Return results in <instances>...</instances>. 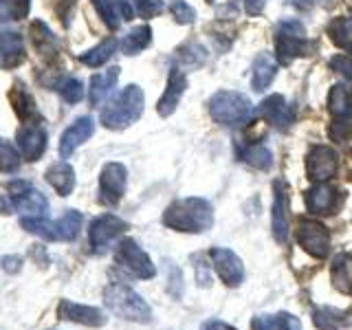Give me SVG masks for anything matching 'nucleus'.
<instances>
[{
  "instance_id": "f257e3e1",
  "label": "nucleus",
  "mask_w": 352,
  "mask_h": 330,
  "mask_svg": "<svg viewBox=\"0 0 352 330\" xmlns=\"http://www.w3.org/2000/svg\"><path fill=\"white\" fill-rule=\"evenodd\" d=\"M163 225L183 234H205L214 225V209L205 198H179L163 212Z\"/></svg>"
},
{
  "instance_id": "f03ea898",
  "label": "nucleus",
  "mask_w": 352,
  "mask_h": 330,
  "mask_svg": "<svg viewBox=\"0 0 352 330\" xmlns=\"http://www.w3.org/2000/svg\"><path fill=\"white\" fill-rule=\"evenodd\" d=\"M104 304L108 306V311L113 315L128 319V322L148 324L152 319L150 304L126 284H119V282L108 284L104 291Z\"/></svg>"
},
{
  "instance_id": "7ed1b4c3",
  "label": "nucleus",
  "mask_w": 352,
  "mask_h": 330,
  "mask_svg": "<svg viewBox=\"0 0 352 330\" xmlns=\"http://www.w3.org/2000/svg\"><path fill=\"white\" fill-rule=\"evenodd\" d=\"M146 97L137 84H130L102 110V124L108 130H124L143 115Z\"/></svg>"
},
{
  "instance_id": "20e7f679",
  "label": "nucleus",
  "mask_w": 352,
  "mask_h": 330,
  "mask_svg": "<svg viewBox=\"0 0 352 330\" xmlns=\"http://www.w3.org/2000/svg\"><path fill=\"white\" fill-rule=\"evenodd\" d=\"M209 115L220 126L238 128L253 117V104L236 91H218L209 99Z\"/></svg>"
},
{
  "instance_id": "39448f33",
  "label": "nucleus",
  "mask_w": 352,
  "mask_h": 330,
  "mask_svg": "<svg viewBox=\"0 0 352 330\" xmlns=\"http://www.w3.org/2000/svg\"><path fill=\"white\" fill-rule=\"evenodd\" d=\"M275 51L280 64H291L295 58H302L311 51L306 40V29L300 20H284L275 29Z\"/></svg>"
},
{
  "instance_id": "423d86ee",
  "label": "nucleus",
  "mask_w": 352,
  "mask_h": 330,
  "mask_svg": "<svg viewBox=\"0 0 352 330\" xmlns=\"http://www.w3.org/2000/svg\"><path fill=\"white\" fill-rule=\"evenodd\" d=\"M115 260L139 280H152L154 275H157V267L152 264L150 256L137 245V240H132V238H124L119 242Z\"/></svg>"
},
{
  "instance_id": "0eeeda50",
  "label": "nucleus",
  "mask_w": 352,
  "mask_h": 330,
  "mask_svg": "<svg viewBox=\"0 0 352 330\" xmlns=\"http://www.w3.org/2000/svg\"><path fill=\"white\" fill-rule=\"evenodd\" d=\"M297 242L308 256L317 260H324L330 253V231L319 220H302L297 227Z\"/></svg>"
},
{
  "instance_id": "6e6552de",
  "label": "nucleus",
  "mask_w": 352,
  "mask_h": 330,
  "mask_svg": "<svg viewBox=\"0 0 352 330\" xmlns=\"http://www.w3.org/2000/svg\"><path fill=\"white\" fill-rule=\"evenodd\" d=\"M126 229H128V223L115 214H104L95 218L91 223V229H88V240H91L93 251L97 253L106 251L117 238L124 236Z\"/></svg>"
},
{
  "instance_id": "1a4fd4ad",
  "label": "nucleus",
  "mask_w": 352,
  "mask_h": 330,
  "mask_svg": "<svg viewBox=\"0 0 352 330\" xmlns=\"http://www.w3.org/2000/svg\"><path fill=\"white\" fill-rule=\"evenodd\" d=\"M9 194H11V201H14V207L18 209V212L31 214V216H36V218L47 216L49 201L31 183H27V181L9 183Z\"/></svg>"
},
{
  "instance_id": "9d476101",
  "label": "nucleus",
  "mask_w": 352,
  "mask_h": 330,
  "mask_svg": "<svg viewBox=\"0 0 352 330\" xmlns=\"http://www.w3.org/2000/svg\"><path fill=\"white\" fill-rule=\"evenodd\" d=\"M209 258L214 262V271L225 286L229 289H236L242 282H245V264L236 256L231 249L225 247H214L209 251Z\"/></svg>"
},
{
  "instance_id": "9b49d317",
  "label": "nucleus",
  "mask_w": 352,
  "mask_h": 330,
  "mask_svg": "<svg viewBox=\"0 0 352 330\" xmlns=\"http://www.w3.org/2000/svg\"><path fill=\"white\" fill-rule=\"evenodd\" d=\"M128 170L124 163H106L102 176H99V194H102L104 205H117L126 194Z\"/></svg>"
},
{
  "instance_id": "f8f14e48",
  "label": "nucleus",
  "mask_w": 352,
  "mask_h": 330,
  "mask_svg": "<svg viewBox=\"0 0 352 330\" xmlns=\"http://www.w3.org/2000/svg\"><path fill=\"white\" fill-rule=\"evenodd\" d=\"M339 170V159L337 152L330 146H315L311 148L306 157V174L308 179L315 183H326L330 181Z\"/></svg>"
},
{
  "instance_id": "ddd939ff",
  "label": "nucleus",
  "mask_w": 352,
  "mask_h": 330,
  "mask_svg": "<svg viewBox=\"0 0 352 330\" xmlns=\"http://www.w3.org/2000/svg\"><path fill=\"white\" fill-rule=\"evenodd\" d=\"M58 317L64 319V322H73V324H82V326H91V328H102L108 322L104 311H99L95 306L77 304L71 300H62L58 304Z\"/></svg>"
},
{
  "instance_id": "4468645a",
  "label": "nucleus",
  "mask_w": 352,
  "mask_h": 330,
  "mask_svg": "<svg viewBox=\"0 0 352 330\" xmlns=\"http://www.w3.org/2000/svg\"><path fill=\"white\" fill-rule=\"evenodd\" d=\"M18 150H20V157L27 159V161H38L44 150H47V130H44L40 124H22L18 135Z\"/></svg>"
},
{
  "instance_id": "2eb2a0df",
  "label": "nucleus",
  "mask_w": 352,
  "mask_h": 330,
  "mask_svg": "<svg viewBox=\"0 0 352 330\" xmlns=\"http://www.w3.org/2000/svg\"><path fill=\"white\" fill-rule=\"evenodd\" d=\"M273 214H271V229H273V238L286 245L289 240V196H286V185L282 181L273 183Z\"/></svg>"
},
{
  "instance_id": "dca6fc26",
  "label": "nucleus",
  "mask_w": 352,
  "mask_h": 330,
  "mask_svg": "<svg viewBox=\"0 0 352 330\" xmlns=\"http://www.w3.org/2000/svg\"><path fill=\"white\" fill-rule=\"evenodd\" d=\"M260 115L278 130H286L295 121V108L286 102L284 95H271L260 104Z\"/></svg>"
},
{
  "instance_id": "f3484780",
  "label": "nucleus",
  "mask_w": 352,
  "mask_h": 330,
  "mask_svg": "<svg viewBox=\"0 0 352 330\" xmlns=\"http://www.w3.org/2000/svg\"><path fill=\"white\" fill-rule=\"evenodd\" d=\"M93 132H95V121L91 117H80L71 128H66L62 139H60V154H62V159H69L84 141H88V139L93 137Z\"/></svg>"
},
{
  "instance_id": "a211bd4d",
  "label": "nucleus",
  "mask_w": 352,
  "mask_h": 330,
  "mask_svg": "<svg viewBox=\"0 0 352 330\" xmlns=\"http://www.w3.org/2000/svg\"><path fill=\"white\" fill-rule=\"evenodd\" d=\"M185 88H187L185 73L179 69H172L168 75V88H165V93L159 99V106H157V113L161 117H170L174 113L176 106H179V102H181L183 93H185Z\"/></svg>"
},
{
  "instance_id": "6ab92c4d",
  "label": "nucleus",
  "mask_w": 352,
  "mask_h": 330,
  "mask_svg": "<svg viewBox=\"0 0 352 330\" xmlns=\"http://www.w3.org/2000/svg\"><path fill=\"white\" fill-rule=\"evenodd\" d=\"M275 73H278V60L273 58V53L269 51L258 53V58L253 60L251 66V88L256 93L267 91L269 84L275 80Z\"/></svg>"
},
{
  "instance_id": "aec40b11",
  "label": "nucleus",
  "mask_w": 352,
  "mask_h": 330,
  "mask_svg": "<svg viewBox=\"0 0 352 330\" xmlns=\"http://www.w3.org/2000/svg\"><path fill=\"white\" fill-rule=\"evenodd\" d=\"M93 3L110 29H117L121 22L132 20V16H135L132 0H93Z\"/></svg>"
},
{
  "instance_id": "412c9836",
  "label": "nucleus",
  "mask_w": 352,
  "mask_h": 330,
  "mask_svg": "<svg viewBox=\"0 0 352 330\" xmlns=\"http://www.w3.org/2000/svg\"><path fill=\"white\" fill-rule=\"evenodd\" d=\"M337 205V190L326 183H317L315 187L306 192V207L311 214H333V209Z\"/></svg>"
},
{
  "instance_id": "4be33fe9",
  "label": "nucleus",
  "mask_w": 352,
  "mask_h": 330,
  "mask_svg": "<svg viewBox=\"0 0 352 330\" xmlns=\"http://www.w3.org/2000/svg\"><path fill=\"white\" fill-rule=\"evenodd\" d=\"M25 60V42L16 31H0V66L14 69Z\"/></svg>"
},
{
  "instance_id": "5701e85b",
  "label": "nucleus",
  "mask_w": 352,
  "mask_h": 330,
  "mask_svg": "<svg viewBox=\"0 0 352 330\" xmlns=\"http://www.w3.org/2000/svg\"><path fill=\"white\" fill-rule=\"evenodd\" d=\"M119 80V66H110L108 71L93 75L91 88H88V99L93 106H102L106 102V97L113 93V88Z\"/></svg>"
},
{
  "instance_id": "b1692460",
  "label": "nucleus",
  "mask_w": 352,
  "mask_h": 330,
  "mask_svg": "<svg viewBox=\"0 0 352 330\" xmlns=\"http://www.w3.org/2000/svg\"><path fill=\"white\" fill-rule=\"evenodd\" d=\"M333 286L344 295H352V253H339L330 264Z\"/></svg>"
},
{
  "instance_id": "393cba45",
  "label": "nucleus",
  "mask_w": 352,
  "mask_h": 330,
  "mask_svg": "<svg viewBox=\"0 0 352 330\" xmlns=\"http://www.w3.org/2000/svg\"><path fill=\"white\" fill-rule=\"evenodd\" d=\"M47 183L60 196H69L75 190V170L66 161L53 163L47 170Z\"/></svg>"
},
{
  "instance_id": "a878e982",
  "label": "nucleus",
  "mask_w": 352,
  "mask_h": 330,
  "mask_svg": "<svg viewBox=\"0 0 352 330\" xmlns=\"http://www.w3.org/2000/svg\"><path fill=\"white\" fill-rule=\"evenodd\" d=\"M249 326L251 330H302V322L291 313L256 315Z\"/></svg>"
},
{
  "instance_id": "bb28decb",
  "label": "nucleus",
  "mask_w": 352,
  "mask_h": 330,
  "mask_svg": "<svg viewBox=\"0 0 352 330\" xmlns=\"http://www.w3.org/2000/svg\"><path fill=\"white\" fill-rule=\"evenodd\" d=\"M82 214L77 209H69L60 220L53 223V234H55V242H71L77 238L82 229Z\"/></svg>"
},
{
  "instance_id": "cd10ccee",
  "label": "nucleus",
  "mask_w": 352,
  "mask_h": 330,
  "mask_svg": "<svg viewBox=\"0 0 352 330\" xmlns=\"http://www.w3.org/2000/svg\"><path fill=\"white\" fill-rule=\"evenodd\" d=\"M9 97H11V104H14L16 115L25 121V124H33L31 119L38 117V108H36V102H33L31 93L25 91V86L22 84H16Z\"/></svg>"
},
{
  "instance_id": "c85d7f7f",
  "label": "nucleus",
  "mask_w": 352,
  "mask_h": 330,
  "mask_svg": "<svg viewBox=\"0 0 352 330\" xmlns=\"http://www.w3.org/2000/svg\"><path fill=\"white\" fill-rule=\"evenodd\" d=\"M117 51V40L115 38H108L104 42H99L95 49L86 51L80 55V62L91 66V69H97V66H104L110 58H113V53Z\"/></svg>"
},
{
  "instance_id": "c756f323",
  "label": "nucleus",
  "mask_w": 352,
  "mask_h": 330,
  "mask_svg": "<svg viewBox=\"0 0 352 330\" xmlns=\"http://www.w3.org/2000/svg\"><path fill=\"white\" fill-rule=\"evenodd\" d=\"M150 42H152V29L148 25H141L132 29L128 36L121 40V51L126 55H137L146 49Z\"/></svg>"
},
{
  "instance_id": "7c9ffc66",
  "label": "nucleus",
  "mask_w": 352,
  "mask_h": 330,
  "mask_svg": "<svg viewBox=\"0 0 352 330\" xmlns=\"http://www.w3.org/2000/svg\"><path fill=\"white\" fill-rule=\"evenodd\" d=\"M313 324L319 330H339L348 324V317H346V313L337 311V308L324 306V308H317L313 313Z\"/></svg>"
},
{
  "instance_id": "2f4dec72",
  "label": "nucleus",
  "mask_w": 352,
  "mask_h": 330,
  "mask_svg": "<svg viewBox=\"0 0 352 330\" xmlns=\"http://www.w3.org/2000/svg\"><path fill=\"white\" fill-rule=\"evenodd\" d=\"M328 36L339 49L352 53V18H337L330 22Z\"/></svg>"
},
{
  "instance_id": "473e14b6",
  "label": "nucleus",
  "mask_w": 352,
  "mask_h": 330,
  "mask_svg": "<svg viewBox=\"0 0 352 330\" xmlns=\"http://www.w3.org/2000/svg\"><path fill=\"white\" fill-rule=\"evenodd\" d=\"M240 159L256 170H269L273 165V154L267 146H262V143H253V146L245 148L240 152Z\"/></svg>"
},
{
  "instance_id": "72a5a7b5",
  "label": "nucleus",
  "mask_w": 352,
  "mask_h": 330,
  "mask_svg": "<svg viewBox=\"0 0 352 330\" xmlns=\"http://www.w3.org/2000/svg\"><path fill=\"white\" fill-rule=\"evenodd\" d=\"M328 108L337 119L339 117H348L352 115V97L348 93L346 86H333L330 88V95H328Z\"/></svg>"
},
{
  "instance_id": "f704fd0d",
  "label": "nucleus",
  "mask_w": 352,
  "mask_h": 330,
  "mask_svg": "<svg viewBox=\"0 0 352 330\" xmlns=\"http://www.w3.org/2000/svg\"><path fill=\"white\" fill-rule=\"evenodd\" d=\"M31 33H33V44H36V49L42 55H53L55 53V49H58V40L53 38L51 29L44 25V22H40V20L33 22Z\"/></svg>"
},
{
  "instance_id": "c9c22d12",
  "label": "nucleus",
  "mask_w": 352,
  "mask_h": 330,
  "mask_svg": "<svg viewBox=\"0 0 352 330\" xmlns=\"http://www.w3.org/2000/svg\"><path fill=\"white\" fill-rule=\"evenodd\" d=\"M55 91L62 95L64 102L77 104V102H82V97H84V84L80 80H75V77H64V80L55 84Z\"/></svg>"
},
{
  "instance_id": "e433bc0d",
  "label": "nucleus",
  "mask_w": 352,
  "mask_h": 330,
  "mask_svg": "<svg viewBox=\"0 0 352 330\" xmlns=\"http://www.w3.org/2000/svg\"><path fill=\"white\" fill-rule=\"evenodd\" d=\"M29 14V0H0V20H20Z\"/></svg>"
},
{
  "instance_id": "4c0bfd02",
  "label": "nucleus",
  "mask_w": 352,
  "mask_h": 330,
  "mask_svg": "<svg viewBox=\"0 0 352 330\" xmlns=\"http://www.w3.org/2000/svg\"><path fill=\"white\" fill-rule=\"evenodd\" d=\"M20 165L18 150L9 141L0 139V172H16Z\"/></svg>"
},
{
  "instance_id": "58836bf2",
  "label": "nucleus",
  "mask_w": 352,
  "mask_h": 330,
  "mask_svg": "<svg viewBox=\"0 0 352 330\" xmlns=\"http://www.w3.org/2000/svg\"><path fill=\"white\" fill-rule=\"evenodd\" d=\"M172 14L176 18V22H181V25H192L194 18H196V11L185 3V0H172Z\"/></svg>"
},
{
  "instance_id": "ea45409f",
  "label": "nucleus",
  "mask_w": 352,
  "mask_h": 330,
  "mask_svg": "<svg viewBox=\"0 0 352 330\" xmlns=\"http://www.w3.org/2000/svg\"><path fill=\"white\" fill-rule=\"evenodd\" d=\"M132 5L137 7V11L143 18H152V16H157L159 11H163L161 0H132Z\"/></svg>"
},
{
  "instance_id": "a19ab883",
  "label": "nucleus",
  "mask_w": 352,
  "mask_h": 330,
  "mask_svg": "<svg viewBox=\"0 0 352 330\" xmlns=\"http://www.w3.org/2000/svg\"><path fill=\"white\" fill-rule=\"evenodd\" d=\"M330 66L341 73L346 77V80H352V58H348V55H335L333 60H330Z\"/></svg>"
},
{
  "instance_id": "79ce46f5",
  "label": "nucleus",
  "mask_w": 352,
  "mask_h": 330,
  "mask_svg": "<svg viewBox=\"0 0 352 330\" xmlns=\"http://www.w3.org/2000/svg\"><path fill=\"white\" fill-rule=\"evenodd\" d=\"M264 3H267V0H245L247 14H251V16H260V14H262V9H264Z\"/></svg>"
},
{
  "instance_id": "37998d69",
  "label": "nucleus",
  "mask_w": 352,
  "mask_h": 330,
  "mask_svg": "<svg viewBox=\"0 0 352 330\" xmlns=\"http://www.w3.org/2000/svg\"><path fill=\"white\" fill-rule=\"evenodd\" d=\"M3 264H5V271L14 273V271H18V269H20L22 260H20L18 256H9V258H5V260H3Z\"/></svg>"
},
{
  "instance_id": "c03bdc74",
  "label": "nucleus",
  "mask_w": 352,
  "mask_h": 330,
  "mask_svg": "<svg viewBox=\"0 0 352 330\" xmlns=\"http://www.w3.org/2000/svg\"><path fill=\"white\" fill-rule=\"evenodd\" d=\"M203 330H236L234 326H229L225 322H218V319H212V322H207L203 326Z\"/></svg>"
},
{
  "instance_id": "a18cd8bd",
  "label": "nucleus",
  "mask_w": 352,
  "mask_h": 330,
  "mask_svg": "<svg viewBox=\"0 0 352 330\" xmlns=\"http://www.w3.org/2000/svg\"><path fill=\"white\" fill-rule=\"evenodd\" d=\"M289 3L295 7V9H302V11H308V9H313L319 0H289Z\"/></svg>"
},
{
  "instance_id": "49530a36",
  "label": "nucleus",
  "mask_w": 352,
  "mask_h": 330,
  "mask_svg": "<svg viewBox=\"0 0 352 330\" xmlns=\"http://www.w3.org/2000/svg\"><path fill=\"white\" fill-rule=\"evenodd\" d=\"M209 3H212V0H209Z\"/></svg>"
}]
</instances>
